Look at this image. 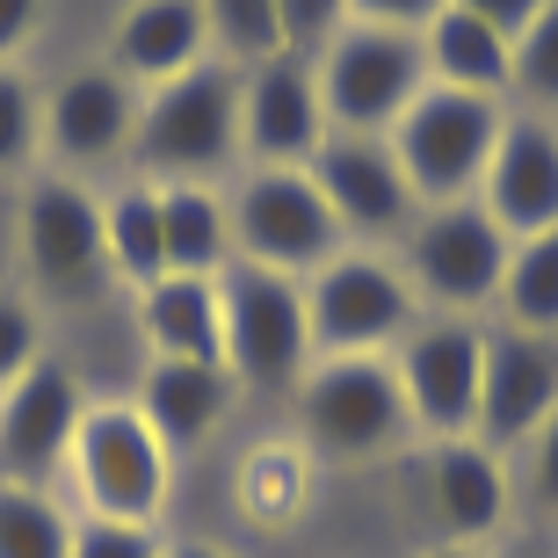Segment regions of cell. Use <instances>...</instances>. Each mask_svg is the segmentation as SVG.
Masks as SVG:
<instances>
[{
	"label": "cell",
	"mask_w": 558,
	"mask_h": 558,
	"mask_svg": "<svg viewBox=\"0 0 558 558\" xmlns=\"http://www.w3.org/2000/svg\"><path fill=\"white\" fill-rule=\"evenodd\" d=\"M558 407V341L522 327H486V363H478V421L472 435L486 450L515 457Z\"/></svg>",
	"instance_id": "14"
},
{
	"label": "cell",
	"mask_w": 558,
	"mask_h": 558,
	"mask_svg": "<svg viewBox=\"0 0 558 558\" xmlns=\"http://www.w3.org/2000/svg\"><path fill=\"white\" fill-rule=\"evenodd\" d=\"M226 298V371L240 392H298L312 371V327H305V283L254 262H232L218 276Z\"/></svg>",
	"instance_id": "8"
},
{
	"label": "cell",
	"mask_w": 558,
	"mask_h": 558,
	"mask_svg": "<svg viewBox=\"0 0 558 558\" xmlns=\"http://www.w3.org/2000/svg\"><path fill=\"white\" fill-rule=\"evenodd\" d=\"M500 124H508V102L494 95H457V87H421L407 117L385 131V145L399 153V174L414 189V204H457V196H478L486 182V160L500 145Z\"/></svg>",
	"instance_id": "3"
},
{
	"label": "cell",
	"mask_w": 558,
	"mask_h": 558,
	"mask_svg": "<svg viewBox=\"0 0 558 558\" xmlns=\"http://www.w3.org/2000/svg\"><path fill=\"white\" fill-rule=\"evenodd\" d=\"M500 558H558V551H544V544H515V551H500Z\"/></svg>",
	"instance_id": "40"
},
{
	"label": "cell",
	"mask_w": 558,
	"mask_h": 558,
	"mask_svg": "<svg viewBox=\"0 0 558 558\" xmlns=\"http://www.w3.org/2000/svg\"><path fill=\"white\" fill-rule=\"evenodd\" d=\"M508 232L494 226V210L478 196H457V204H428L399 240V269L414 283L421 305L457 312V319H478V312L500 298V276H508Z\"/></svg>",
	"instance_id": "6"
},
{
	"label": "cell",
	"mask_w": 558,
	"mask_h": 558,
	"mask_svg": "<svg viewBox=\"0 0 558 558\" xmlns=\"http://www.w3.org/2000/svg\"><path fill=\"white\" fill-rule=\"evenodd\" d=\"M428 558H494V551H486V544H435Z\"/></svg>",
	"instance_id": "39"
},
{
	"label": "cell",
	"mask_w": 558,
	"mask_h": 558,
	"mask_svg": "<svg viewBox=\"0 0 558 558\" xmlns=\"http://www.w3.org/2000/svg\"><path fill=\"white\" fill-rule=\"evenodd\" d=\"M276 29L290 59H319L349 29V0H276Z\"/></svg>",
	"instance_id": "32"
},
{
	"label": "cell",
	"mask_w": 558,
	"mask_h": 558,
	"mask_svg": "<svg viewBox=\"0 0 558 558\" xmlns=\"http://www.w3.org/2000/svg\"><path fill=\"white\" fill-rule=\"evenodd\" d=\"M73 486H81V515H109V522H145L160 530L167 515V472L174 457L131 399H87L81 435H73Z\"/></svg>",
	"instance_id": "7"
},
{
	"label": "cell",
	"mask_w": 558,
	"mask_h": 558,
	"mask_svg": "<svg viewBox=\"0 0 558 558\" xmlns=\"http://www.w3.org/2000/svg\"><path fill=\"white\" fill-rule=\"evenodd\" d=\"M160 240H167V276H226L240 262L232 196H218L210 182H160Z\"/></svg>",
	"instance_id": "23"
},
{
	"label": "cell",
	"mask_w": 558,
	"mask_h": 558,
	"mask_svg": "<svg viewBox=\"0 0 558 558\" xmlns=\"http://www.w3.org/2000/svg\"><path fill=\"white\" fill-rule=\"evenodd\" d=\"M102 247H109V283L145 290L167 276V240H160V182L131 174L124 189L102 196Z\"/></svg>",
	"instance_id": "24"
},
{
	"label": "cell",
	"mask_w": 558,
	"mask_h": 558,
	"mask_svg": "<svg viewBox=\"0 0 558 558\" xmlns=\"http://www.w3.org/2000/svg\"><path fill=\"white\" fill-rule=\"evenodd\" d=\"M167 537L145 522H109V515H73V558H160Z\"/></svg>",
	"instance_id": "34"
},
{
	"label": "cell",
	"mask_w": 558,
	"mask_h": 558,
	"mask_svg": "<svg viewBox=\"0 0 558 558\" xmlns=\"http://www.w3.org/2000/svg\"><path fill=\"white\" fill-rule=\"evenodd\" d=\"M290 407H298L305 450L327 457V464H377V457L414 442L392 355H312Z\"/></svg>",
	"instance_id": "2"
},
{
	"label": "cell",
	"mask_w": 558,
	"mask_h": 558,
	"mask_svg": "<svg viewBox=\"0 0 558 558\" xmlns=\"http://www.w3.org/2000/svg\"><path fill=\"white\" fill-rule=\"evenodd\" d=\"M210 8V37L226 44L218 59L232 65H262L283 51V29H276V0H204Z\"/></svg>",
	"instance_id": "29"
},
{
	"label": "cell",
	"mask_w": 558,
	"mask_h": 558,
	"mask_svg": "<svg viewBox=\"0 0 558 558\" xmlns=\"http://www.w3.org/2000/svg\"><path fill=\"white\" fill-rule=\"evenodd\" d=\"M421 51H428V81L457 87V95H494L508 102L515 95V37H500L494 22L464 15V8H442V15L421 29Z\"/></svg>",
	"instance_id": "22"
},
{
	"label": "cell",
	"mask_w": 558,
	"mask_h": 558,
	"mask_svg": "<svg viewBox=\"0 0 558 558\" xmlns=\"http://www.w3.org/2000/svg\"><path fill=\"white\" fill-rule=\"evenodd\" d=\"M421 478H428V515H435V530H442V544H486V537L508 530V515H515L508 457L486 450L478 435L428 442Z\"/></svg>",
	"instance_id": "18"
},
{
	"label": "cell",
	"mask_w": 558,
	"mask_h": 558,
	"mask_svg": "<svg viewBox=\"0 0 558 558\" xmlns=\"http://www.w3.org/2000/svg\"><path fill=\"white\" fill-rule=\"evenodd\" d=\"M319 102H327V131H355V138H385L407 117L421 87H428V51L414 29H385V22H349L341 37L312 59Z\"/></svg>",
	"instance_id": "5"
},
{
	"label": "cell",
	"mask_w": 558,
	"mask_h": 558,
	"mask_svg": "<svg viewBox=\"0 0 558 558\" xmlns=\"http://www.w3.org/2000/svg\"><path fill=\"white\" fill-rule=\"evenodd\" d=\"M44 312L22 298V290H0V392L15 385L22 371H37L44 363Z\"/></svg>",
	"instance_id": "31"
},
{
	"label": "cell",
	"mask_w": 558,
	"mask_h": 558,
	"mask_svg": "<svg viewBox=\"0 0 558 558\" xmlns=\"http://www.w3.org/2000/svg\"><path fill=\"white\" fill-rule=\"evenodd\" d=\"M131 138H138V87L124 73H109L102 59L65 73L44 95V160H59V174H73V182L87 167L124 160Z\"/></svg>",
	"instance_id": "15"
},
{
	"label": "cell",
	"mask_w": 558,
	"mask_h": 558,
	"mask_svg": "<svg viewBox=\"0 0 558 558\" xmlns=\"http://www.w3.org/2000/svg\"><path fill=\"white\" fill-rule=\"evenodd\" d=\"M478 363H486V319H457V312L414 319V333L392 349L399 399H407V421H414L421 442L472 435V421H478Z\"/></svg>",
	"instance_id": "10"
},
{
	"label": "cell",
	"mask_w": 558,
	"mask_h": 558,
	"mask_svg": "<svg viewBox=\"0 0 558 558\" xmlns=\"http://www.w3.org/2000/svg\"><path fill=\"white\" fill-rule=\"evenodd\" d=\"M515 102L530 117H558V0L515 37Z\"/></svg>",
	"instance_id": "28"
},
{
	"label": "cell",
	"mask_w": 558,
	"mask_h": 558,
	"mask_svg": "<svg viewBox=\"0 0 558 558\" xmlns=\"http://www.w3.org/2000/svg\"><path fill=\"white\" fill-rule=\"evenodd\" d=\"M0 558H73V508L51 486L0 478Z\"/></svg>",
	"instance_id": "26"
},
{
	"label": "cell",
	"mask_w": 558,
	"mask_h": 558,
	"mask_svg": "<svg viewBox=\"0 0 558 558\" xmlns=\"http://www.w3.org/2000/svg\"><path fill=\"white\" fill-rule=\"evenodd\" d=\"M464 15H478V22H494L500 37H522L530 22L544 15V0H457Z\"/></svg>",
	"instance_id": "37"
},
{
	"label": "cell",
	"mask_w": 558,
	"mask_h": 558,
	"mask_svg": "<svg viewBox=\"0 0 558 558\" xmlns=\"http://www.w3.org/2000/svg\"><path fill=\"white\" fill-rule=\"evenodd\" d=\"M160 558H232L226 544H210V537H167Z\"/></svg>",
	"instance_id": "38"
},
{
	"label": "cell",
	"mask_w": 558,
	"mask_h": 558,
	"mask_svg": "<svg viewBox=\"0 0 558 558\" xmlns=\"http://www.w3.org/2000/svg\"><path fill=\"white\" fill-rule=\"evenodd\" d=\"M232 247L254 269L305 283L312 269H327L349 247V232L333 226L327 196L312 189L305 167H247V182L232 189Z\"/></svg>",
	"instance_id": "9"
},
{
	"label": "cell",
	"mask_w": 558,
	"mask_h": 558,
	"mask_svg": "<svg viewBox=\"0 0 558 558\" xmlns=\"http://www.w3.org/2000/svg\"><path fill=\"white\" fill-rule=\"evenodd\" d=\"M44 29V0H0V65H22V44Z\"/></svg>",
	"instance_id": "36"
},
{
	"label": "cell",
	"mask_w": 558,
	"mask_h": 558,
	"mask_svg": "<svg viewBox=\"0 0 558 558\" xmlns=\"http://www.w3.org/2000/svg\"><path fill=\"white\" fill-rule=\"evenodd\" d=\"M494 312H500V327H522V333L558 341V226L508 247V276H500Z\"/></svg>",
	"instance_id": "25"
},
{
	"label": "cell",
	"mask_w": 558,
	"mask_h": 558,
	"mask_svg": "<svg viewBox=\"0 0 558 558\" xmlns=\"http://www.w3.org/2000/svg\"><path fill=\"white\" fill-rule=\"evenodd\" d=\"M138 333L160 363H226L218 276H160L138 290Z\"/></svg>",
	"instance_id": "21"
},
{
	"label": "cell",
	"mask_w": 558,
	"mask_h": 558,
	"mask_svg": "<svg viewBox=\"0 0 558 558\" xmlns=\"http://www.w3.org/2000/svg\"><path fill=\"white\" fill-rule=\"evenodd\" d=\"M478 204L494 210V226L508 240H537L558 226V117L508 109L486 182H478Z\"/></svg>",
	"instance_id": "17"
},
{
	"label": "cell",
	"mask_w": 558,
	"mask_h": 558,
	"mask_svg": "<svg viewBox=\"0 0 558 558\" xmlns=\"http://www.w3.org/2000/svg\"><path fill=\"white\" fill-rule=\"evenodd\" d=\"M421 319V298L385 247H341L305 276L312 355H392Z\"/></svg>",
	"instance_id": "4"
},
{
	"label": "cell",
	"mask_w": 558,
	"mask_h": 558,
	"mask_svg": "<svg viewBox=\"0 0 558 558\" xmlns=\"http://www.w3.org/2000/svg\"><path fill=\"white\" fill-rule=\"evenodd\" d=\"M44 160V87L22 65H0V182Z\"/></svg>",
	"instance_id": "27"
},
{
	"label": "cell",
	"mask_w": 558,
	"mask_h": 558,
	"mask_svg": "<svg viewBox=\"0 0 558 558\" xmlns=\"http://www.w3.org/2000/svg\"><path fill=\"white\" fill-rule=\"evenodd\" d=\"M327 145V102L312 81V59H276L247 65L240 81V153L254 167H312V153Z\"/></svg>",
	"instance_id": "16"
},
{
	"label": "cell",
	"mask_w": 558,
	"mask_h": 558,
	"mask_svg": "<svg viewBox=\"0 0 558 558\" xmlns=\"http://www.w3.org/2000/svg\"><path fill=\"white\" fill-rule=\"evenodd\" d=\"M240 500H247L262 522H283L305 508V464H298V450H262L240 472Z\"/></svg>",
	"instance_id": "30"
},
{
	"label": "cell",
	"mask_w": 558,
	"mask_h": 558,
	"mask_svg": "<svg viewBox=\"0 0 558 558\" xmlns=\"http://www.w3.org/2000/svg\"><path fill=\"white\" fill-rule=\"evenodd\" d=\"M87 414V385L73 377V363L44 355L37 371H22L0 392V478L15 486H51L73 464V435Z\"/></svg>",
	"instance_id": "13"
},
{
	"label": "cell",
	"mask_w": 558,
	"mask_h": 558,
	"mask_svg": "<svg viewBox=\"0 0 558 558\" xmlns=\"http://www.w3.org/2000/svg\"><path fill=\"white\" fill-rule=\"evenodd\" d=\"M312 189L327 196L333 226L349 232V247H385L407 240V226L421 218L414 189L399 174V153L385 138H355V131H327V145L312 153Z\"/></svg>",
	"instance_id": "12"
},
{
	"label": "cell",
	"mask_w": 558,
	"mask_h": 558,
	"mask_svg": "<svg viewBox=\"0 0 558 558\" xmlns=\"http://www.w3.org/2000/svg\"><path fill=\"white\" fill-rule=\"evenodd\" d=\"M240 81H247V65L204 59L182 81L145 87L138 138H131L145 182H218L240 160Z\"/></svg>",
	"instance_id": "1"
},
{
	"label": "cell",
	"mask_w": 558,
	"mask_h": 558,
	"mask_svg": "<svg viewBox=\"0 0 558 558\" xmlns=\"http://www.w3.org/2000/svg\"><path fill=\"white\" fill-rule=\"evenodd\" d=\"M22 269L44 298H95L109 283L102 196L73 174H37L22 189Z\"/></svg>",
	"instance_id": "11"
},
{
	"label": "cell",
	"mask_w": 558,
	"mask_h": 558,
	"mask_svg": "<svg viewBox=\"0 0 558 558\" xmlns=\"http://www.w3.org/2000/svg\"><path fill=\"white\" fill-rule=\"evenodd\" d=\"M204 59H218L204 0H131L124 15H117V29H109V51H102V65L124 73L138 95L196 73Z\"/></svg>",
	"instance_id": "19"
},
{
	"label": "cell",
	"mask_w": 558,
	"mask_h": 558,
	"mask_svg": "<svg viewBox=\"0 0 558 558\" xmlns=\"http://www.w3.org/2000/svg\"><path fill=\"white\" fill-rule=\"evenodd\" d=\"M450 0H349V22H385V29H428Z\"/></svg>",
	"instance_id": "35"
},
{
	"label": "cell",
	"mask_w": 558,
	"mask_h": 558,
	"mask_svg": "<svg viewBox=\"0 0 558 558\" xmlns=\"http://www.w3.org/2000/svg\"><path fill=\"white\" fill-rule=\"evenodd\" d=\"M240 377L226 371V363H145L138 392H131V407L145 414V428L167 442V457L182 450H204L210 435L232 421V407H240Z\"/></svg>",
	"instance_id": "20"
},
{
	"label": "cell",
	"mask_w": 558,
	"mask_h": 558,
	"mask_svg": "<svg viewBox=\"0 0 558 558\" xmlns=\"http://www.w3.org/2000/svg\"><path fill=\"white\" fill-rule=\"evenodd\" d=\"M508 478H515V494L537 508V515H558V407L515 457H508Z\"/></svg>",
	"instance_id": "33"
}]
</instances>
